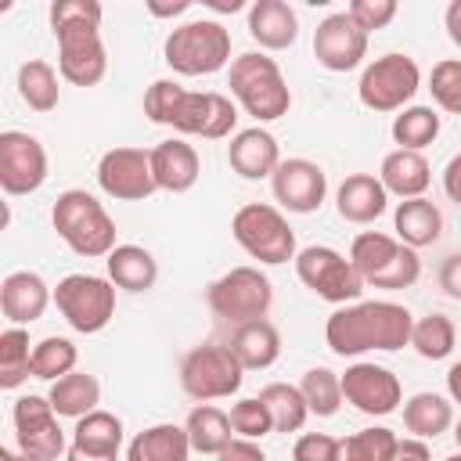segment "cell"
Segmentation results:
<instances>
[{
	"mask_svg": "<svg viewBox=\"0 0 461 461\" xmlns=\"http://www.w3.org/2000/svg\"><path fill=\"white\" fill-rule=\"evenodd\" d=\"M18 94L32 112H54L61 101V86H58V72L50 61L43 58H29L18 65Z\"/></svg>",
	"mask_w": 461,
	"mask_h": 461,
	"instance_id": "34",
	"label": "cell"
},
{
	"mask_svg": "<svg viewBox=\"0 0 461 461\" xmlns=\"http://www.w3.org/2000/svg\"><path fill=\"white\" fill-rule=\"evenodd\" d=\"M443 461H461V450H457V454H450V457H443Z\"/></svg>",
	"mask_w": 461,
	"mask_h": 461,
	"instance_id": "58",
	"label": "cell"
},
{
	"mask_svg": "<svg viewBox=\"0 0 461 461\" xmlns=\"http://www.w3.org/2000/svg\"><path fill=\"white\" fill-rule=\"evenodd\" d=\"M313 58L328 72H353L367 58V32L346 11H335L313 29Z\"/></svg>",
	"mask_w": 461,
	"mask_h": 461,
	"instance_id": "18",
	"label": "cell"
},
{
	"mask_svg": "<svg viewBox=\"0 0 461 461\" xmlns=\"http://www.w3.org/2000/svg\"><path fill=\"white\" fill-rule=\"evenodd\" d=\"M342 400L367 418H385L403 403V389L389 367L357 360L342 371Z\"/></svg>",
	"mask_w": 461,
	"mask_h": 461,
	"instance_id": "16",
	"label": "cell"
},
{
	"mask_svg": "<svg viewBox=\"0 0 461 461\" xmlns=\"http://www.w3.org/2000/svg\"><path fill=\"white\" fill-rule=\"evenodd\" d=\"M58 40V72L72 86H97L108 72V50L97 25H68L54 32Z\"/></svg>",
	"mask_w": 461,
	"mask_h": 461,
	"instance_id": "14",
	"label": "cell"
},
{
	"mask_svg": "<svg viewBox=\"0 0 461 461\" xmlns=\"http://www.w3.org/2000/svg\"><path fill=\"white\" fill-rule=\"evenodd\" d=\"M76 360H79V349L72 339H61V335H47L32 346V378H43V382H58L65 375L76 371Z\"/></svg>",
	"mask_w": 461,
	"mask_h": 461,
	"instance_id": "40",
	"label": "cell"
},
{
	"mask_svg": "<svg viewBox=\"0 0 461 461\" xmlns=\"http://www.w3.org/2000/svg\"><path fill=\"white\" fill-rule=\"evenodd\" d=\"M292 461H339V439L328 432H303L292 447Z\"/></svg>",
	"mask_w": 461,
	"mask_h": 461,
	"instance_id": "46",
	"label": "cell"
},
{
	"mask_svg": "<svg viewBox=\"0 0 461 461\" xmlns=\"http://www.w3.org/2000/svg\"><path fill=\"white\" fill-rule=\"evenodd\" d=\"M429 90H432V101L450 112V115H461V61L457 58H443L432 65V76H429Z\"/></svg>",
	"mask_w": 461,
	"mask_h": 461,
	"instance_id": "43",
	"label": "cell"
},
{
	"mask_svg": "<svg viewBox=\"0 0 461 461\" xmlns=\"http://www.w3.org/2000/svg\"><path fill=\"white\" fill-rule=\"evenodd\" d=\"M396 447H400V436L393 429L371 425L339 439V461H393Z\"/></svg>",
	"mask_w": 461,
	"mask_h": 461,
	"instance_id": "39",
	"label": "cell"
},
{
	"mask_svg": "<svg viewBox=\"0 0 461 461\" xmlns=\"http://www.w3.org/2000/svg\"><path fill=\"white\" fill-rule=\"evenodd\" d=\"M249 36L267 50H285L299 40V14L285 0H256L249 7Z\"/></svg>",
	"mask_w": 461,
	"mask_h": 461,
	"instance_id": "24",
	"label": "cell"
},
{
	"mask_svg": "<svg viewBox=\"0 0 461 461\" xmlns=\"http://www.w3.org/2000/svg\"><path fill=\"white\" fill-rule=\"evenodd\" d=\"M230 234L234 241L259 263L267 267H281L288 259H295V230L288 227L285 212L277 205L267 202H249L234 212L230 220Z\"/></svg>",
	"mask_w": 461,
	"mask_h": 461,
	"instance_id": "7",
	"label": "cell"
},
{
	"mask_svg": "<svg viewBox=\"0 0 461 461\" xmlns=\"http://www.w3.org/2000/svg\"><path fill=\"white\" fill-rule=\"evenodd\" d=\"M414 313L389 299H367L339 306L324 324V342L339 357H360L367 349L396 353L411 346Z\"/></svg>",
	"mask_w": 461,
	"mask_h": 461,
	"instance_id": "1",
	"label": "cell"
},
{
	"mask_svg": "<svg viewBox=\"0 0 461 461\" xmlns=\"http://www.w3.org/2000/svg\"><path fill=\"white\" fill-rule=\"evenodd\" d=\"M184 429H187V439H191V450L194 454H212L216 457V454H223L238 439L234 429H230V414L220 411L216 403H198L187 414Z\"/></svg>",
	"mask_w": 461,
	"mask_h": 461,
	"instance_id": "30",
	"label": "cell"
},
{
	"mask_svg": "<svg viewBox=\"0 0 461 461\" xmlns=\"http://www.w3.org/2000/svg\"><path fill=\"white\" fill-rule=\"evenodd\" d=\"M0 461H36V457H29L22 450H0Z\"/></svg>",
	"mask_w": 461,
	"mask_h": 461,
	"instance_id": "56",
	"label": "cell"
},
{
	"mask_svg": "<svg viewBox=\"0 0 461 461\" xmlns=\"http://www.w3.org/2000/svg\"><path fill=\"white\" fill-rule=\"evenodd\" d=\"M72 443L90 450V454H108V457H119L122 450V418L112 414V411H90L76 421L72 429Z\"/></svg>",
	"mask_w": 461,
	"mask_h": 461,
	"instance_id": "33",
	"label": "cell"
},
{
	"mask_svg": "<svg viewBox=\"0 0 461 461\" xmlns=\"http://www.w3.org/2000/svg\"><path fill=\"white\" fill-rule=\"evenodd\" d=\"M151 173H155V184L158 191H169V194H184L198 184L202 176V158L198 151L180 140V137H169L162 144L151 148Z\"/></svg>",
	"mask_w": 461,
	"mask_h": 461,
	"instance_id": "22",
	"label": "cell"
},
{
	"mask_svg": "<svg viewBox=\"0 0 461 461\" xmlns=\"http://www.w3.org/2000/svg\"><path fill=\"white\" fill-rule=\"evenodd\" d=\"M259 400L267 403L270 411V421H274V432H299L310 418V407L299 393V385H288V382H270L259 389Z\"/></svg>",
	"mask_w": 461,
	"mask_h": 461,
	"instance_id": "35",
	"label": "cell"
},
{
	"mask_svg": "<svg viewBox=\"0 0 461 461\" xmlns=\"http://www.w3.org/2000/svg\"><path fill=\"white\" fill-rule=\"evenodd\" d=\"M65 461H119V457H108V454H90V450H83V447L68 443V454H65Z\"/></svg>",
	"mask_w": 461,
	"mask_h": 461,
	"instance_id": "54",
	"label": "cell"
},
{
	"mask_svg": "<svg viewBox=\"0 0 461 461\" xmlns=\"http://www.w3.org/2000/svg\"><path fill=\"white\" fill-rule=\"evenodd\" d=\"M418 90H421V68L411 54L400 50L375 58L357 83V97L371 112H403L411 108V97Z\"/></svg>",
	"mask_w": 461,
	"mask_h": 461,
	"instance_id": "9",
	"label": "cell"
},
{
	"mask_svg": "<svg viewBox=\"0 0 461 461\" xmlns=\"http://www.w3.org/2000/svg\"><path fill=\"white\" fill-rule=\"evenodd\" d=\"M54 306L79 335H97L115 317V285L97 274H65L54 288Z\"/></svg>",
	"mask_w": 461,
	"mask_h": 461,
	"instance_id": "11",
	"label": "cell"
},
{
	"mask_svg": "<svg viewBox=\"0 0 461 461\" xmlns=\"http://www.w3.org/2000/svg\"><path fill=\"white\" fill-rule=\"evenodd\" d=\"M58 238L83 259H108L115 249V220L90 191H61L50 209Z\"/></svg>",
	"mask_w": 461,
	"mask_h": 461,
	"instance_id": "3",
	"label": "cell"
},
{
	"mask_svg": "<svg viewBox=\"0 0 461 461\" xmlns=\"http://www.w3.org/2000/svg\"><path fill=\"white\" fill-rule=\"evenodd\" d=\"M450 425H454V407L439 393H414L403 403V429L414 439H436Z\"/></svg>",
	"mask_w": 461,
	"mask_h": 461,
	"instance_id": "32",
	"label": "cell"
},
{
	"mask_svg": "<svg viewBox=\"0 0 461 461\" xmlns=\"http://www.w3.org/2000/svg\"><path fill=\"white\" fill-rule=\"evenodd\" d=\"M162 58L180 76H212L230 61V32L216 18H194L169 29Z\"/></svg>",
	"mask_w": 461,
	"mask_h": 461,
	"instance_id": "6",
	"label": "cell"
},
{
	"mask_svg": "<svg viewBox=\"0 0 461 461\" xmlns=\"http://www.w3.org/2000/svg\"><path fill=\"white\" fill-rule=\"evenodd\" d=\"M230 429L238 439H252L259 443L263 436L274 432V421H270V411L259 396H245L238 403H230Z\"/></svg>",
	"mask_w": 461,
	"mask_h": 461,
	"instance_id": "42",
	"label": "cell"
},
{
	"mask_svg": "<svg viewBox=\"0 0 461 461\" xmlns=\"http://www.w3.org/2000/svg\"><path fill=\"white\" fill-rule=\"evenodd\" d=\"M205 7H212V11H230V14H234V11H241L245 4H241V0H205Z\"/></svg>",
	"mask_w": 461,
	"mask_h": 461,
	"instance_id": "55",
	"label": "cell"
},
{
	"mask_svg": "<svg viewBox=\"0 0 461 461\" xmlns=\"http://www.w3.org/2000/svg\"><path fill=\"white\" fill-rule=\"evenodd\" d=\"M104 267H108V281L122 292H148L158 281V263L144 245H115Z\"/></svg>",
	"mask_w": 461,
	"mask_h": 461,
	"instance_id": "29",
	"label": "cell"
},
{
	"mask_svg": "<svg viewBox=\"0 0 461 461\" xmlns=\"http://www.w3.org/2000/svg\"><path fill=\"white\" fill-rule=\"evenodd\" d=\"M230 353L241 360L245 371H267L277 357H281V335L270 321H249L238 324L230 335Z\"/></svg>",
	"mask_w": 461,
	"mask_h": 461,
	"instance_id": "28",
	"label": "cell"
},
{
	"mask_svg": "<svg viewBox=\"0 0 461 461\" xmlns=\"http://www.w3.org/2000/svg\"><path fill=\"white\" fill-rule=\"evenodd\" d=\"M393 230H396V238L403 245H411L418 252V249L439 241V234H443V212L429 198H407L393 212Z\"/></svg>",
	"mask_w": 461,
	"mask_h": 461,
	"instance_id": "27",
	"label": "cell"
},
{
	"mask_svg": "<svg viewBox=\"0 0 461 461\" xmlns=\"http://www.w3.org/2000/svg\"><path fill=\"white\" fill-rule=\"evenodd\" d=\"M209 310L227 324H249L267 321L274 306V285L259 267H230L223 277H216L205 292Z\"/></svg>",
	"mask_w": 461,
	"mask_h": 461,
	"instance_id": "8",
	"label": "cell"
},
{
	"mask_svg": "<svg viewBox=\"0 0 461 461\" xmlns=\"http://www.w3.org/2000/svg\"><path fill=\"white\" fill-rule=\"evenodd\" d=\"M148 11L155 18H176V14H187L191 11V0H176V4H158V0H148Z\"/></svg>",
	"mask_w": 461,
	"mask_h": 461,
	"instance_id": "52",
	"label": "cell"
},
{
	"mask_svg": "<svg viewBox=\"0 0 461 461\" xmlns=\"http://www.w3.org/2000/svg\"><path fill=\"white\" fill-rule=\"evenodd\" d=\"M230 94L256 122H274L292 108V90L281 76V65L263 50H249L230 61Z\"/></svg>",
	"mask_w": 461,
	"mask_h": 461,
	"instance_id": "4",
	"label": "cell"
},
{
	"mask_svg": "<svg viewBox=\"0 0 461 461\" xmlns=\"http://www.w3.org/2000/svg\"><path fill=\"white\" fill-rule=\"evenodd\" d=\"M299 393H303L310 414L331 418L342 407V375H335L331 367H310L299 382Z\"/></svg>",
	"mask_w": 461,
	"mask_h": 461,
	"instance_id": "41",
	"label": "cell"
},
{
	"mask_svg": "<svg viewBox=\"0 0 461 461\" xmlns=\"http://www.w3.org/2000/svg\"><path fill=\"white\" fill-rule=\"evenodd\" d=\"M454 342H457V328L447 313H425L414 321V331H411V346L418 357L425 360H447L454 353Z\"/></svg>",
	"mask_w": 461,
	"mask_h": 461,
	"instance_id": "38",
	"label": "cell"
},
{
	"mask_svg": "<svg viewBox=\"0 0 461 461\" xmlns=\"http://www.w3.org/2000/svg\"><path fill=\"white\" fill-rule=\"evenodd\" d=\"M144 115L155 126H173L187 137L223 140L238 126V108L227 94L216 90H187L176 79H155L144 94Z\"/></svg>",
	"mask_w": 461,
	"mask_h": 461,
	"instance_id": "2",
	"label": "cell"
},
{
	"mask_svg": "<svg viewBox=\"0 0 461 461\" xmlns=\"http://www.w3.org/2000/svg\"><path fill=\"white\" fill-rule=\"evenodd\" d=\"M389 205V191L375 173H349L335 191V209L346 223H375Z\"/></svg>",
	"mask_w": 461,
	"mask_h": 461,
	"instance_id": "23",
	"label": "cell"
},
{
	"mask_svg": "<svg viewBox=\"0 0 461 461\" xmlns=\"http://www.w3.org/2000/svg\"><path fill=\"white\" fill-rule=\"evenodd\" d=\"M47 14H50V32L68 29V25H97L101 29L104 7L97 0H54Z\"/></svg>",
	"mask_w": 461,
	"mask_h": 461,
	"instance_id": "44",
	"label": "cell"
},
{
	"mask_svg": "<svg viewBox=\"0 0 461 461\" xmlns=\"http://www.w3.org/2000/svg\"><path fill=\"white\" fill-rule=\"evenodd\" d=\"M227 162L238 176L245 180H267L274 176V169L281 166V148H277V137L263 126H249V130H238L227 144Z\"/></svg>",
	"mask_w": 461,
	"mask_h": 461,
	"instance_id": "20",
	"label": "cell"
},
{
	"mask_svg": "<svg viewBox=\"0 0 461 461\" xmlns=\"http://www.w3.org/2000/svg\"><path fill=\"white\" fill-rule=\"evenodd\" d=\"M270 191L281 209L288 212H317L328 194V176L310 158H281V166L270 176Z\"/></svg>",
	"mask_w": 461,
	"mask_h": 461,
	"instance_id": "19",
	"label": "cell"
},
{
	"mask_svg": "<svg viewBox=\"0 0 461 461\" xmlns=\"http://www.w3.org/2000/svg\"><path fill=\"white\" fill-rule=\"evenodd\" d=\"M447 393H450V403H461V360L450 364L447 371Z\"/></svg>",
	"mask_w": 461,
	"mask_h": 461,
	"instance_id": "53",
	"label": "cell"
},
{
	"mask_svg": "<svg viewBox=\"0 0 461 461\" xmlns=\"http://www.w3.org/2000/svg\"><path fill=\"white\" fill-rule=\"evenodd\" d=\"M14 439H18V450L36 457V461H58L68 454V443H65V432L58 425V414L50 407L47 396H18L14 400Z\"/></svg>",
	"mask_w": 461,
	"mask_h": 461,
	"instance_id": "13",
	"label": "cell"
},
{
	"mask_svg": "<svg viewBox=\"0 0 461 461\" xmlns=\"http://www.w3.org/2000/svg\"><path fill=\"white\" fill-rule=\"evenodd\" d=\"M47 400H50V407H54L58 418H76L79 421L83 414L97 411V403H101V382L94 375H86V371H72V375L50 382Z\"/></svg>",
	"mask_w": 461,
	"mask_h": 461,
	"instance_id": "31",
	"label": "cell"
},
{
	"mask_svg": "<svg viewBox=\"0 0 461 461\" xmlns=\"http://www.w3.org/2000/svg\"><path fill=\"white\" fill-rule=\"evenodd\" d=\"M439 112L429 104H411L393 119V140L407 151H421L439 137Z\"/></svg>",
	"mask_w": 461,
	"mask_h": 461,
	"instance_id": "37",
	"label": "cell"
},
{
	"mask_svg": "<svg viewBox=\"0 0 461 461\" xmlns=\"http://www.w3.org/2000/svg\"><path fill=\"white\" fill-rule=\"evenodd\" d=\"M292 263H295V277L324 303L349 306L364 292V277L357 274V267L331 245H306L295 252Z\"/></svg>",
	"mask_w": 461,
	"mask_h": 461,
	"instance_id": "10",
	"label": "cell"
},
{
	"mask_svg": "<svg viewBox=\"0 0 461 461\" xmlns=\"http://www.w3.org/2000/svg\"><path fill=\"white\" fill-rule=\"evenodd\" d=\"M443 25H447V36H450V43H454V47H461V0L447 4Z\"/></svg>",
	"mask_w": 461,
	"mask_h": 461,
	"instance_id": "51",
	"label": "cell"
},
{
	"mask_svg": "<svg viewBox=\"0 0 461 461\" xmlns=\"http://www.w3.org/2000/svg\"><path fill=\"white\" fill-rule=\"evenodd\" d=\"M241 382H245V367L230 353V346H212V342L194 346L180 360V389L198 403L227 400L241 389Z\"/></svg>",
	"mask_w": 461,
	"mask_h": 461,
	"instance_id": "12",
	"label": "cell"
},
{
	"mask_svg": "<svg viewBox=\"0 0 461 461\" xmlns=\"http://www.w3.org/2000/svg\"><path fill=\"white\" fill-rule=\"evenodd\" d=\"M378 180L389 194L396 198H425L429 184H432V166L421 151H407V148H393L385 158H382V169H378Z\"/></svg>",
	"mask_w": 461,
	"mask_h": 461,
	"instance_id": "25",
	"label": "cell"
},
{
	"mask_svg": "<svg viewBox=\"0 0 461 461\" xmlns=\"http://www.w3.org/2000/svg\"><path fill=\"white\" fill-rule=\"evenodd\" d=\"M97 184L115 202H144L158 191L151 173V151L144 148H112L97 162Z\"/></svg>",
	"mask_w": 461,
	"mask_h": 461,
	"instance_id": "15",
	"label": "cell"
},
{
	"mask_svg": "<svg viewBox=\"0 0 461 461\" xmlns=\"http://www.w3.org/2000/svg\"><path fill=\"white\" fill-rule=\"evenodd\" d=\"M443 191H447V198L461 209V151L443 166Z\"/></svg>",
	"mask_w": 461,
	"mask_h": 461,
	"instance_id": "49",
	"label": "cell"
},
{
	"mask_svg": "<svg viewBox=\"0 0 461 461\" xmlns=\"http://www.w3.org/2000/svg\"><path fill=\"white\" fill-rule=\"evenodd\" d=\"M349 263L364 277V285L375 288H411L421 277V259L411 245H403L393 234L382 230H360L349 245Z\"/></svg>",
	"mask_w": 461,
	"mask_h": 461,
	"instance_id": "5",
	"label": "cell"
},
{
	"mask_svg": "<svg viewBox=\"0 0 461 461\" xmlns=\"http://www.w3.org/2000/svg\"><path fill=\"white\" fill-rule=\"evenodd\" d=\"M439 288L450 295V299H457L461 303V252H450L443 263H439Z\"/></svg>",
	"mask_w": 461,
	"mask_h": 461,
	"instance_id": "47",
	"label": "cell"
},
{
	"mask_svg": "<svg viewBox=\"0 0 461 461\" xmlns=\"http://www.w3.org/2000/svg\"><path fill=\"white\" fill-rule=\"evenodd\" d=\"M50 303H54V292H50V285L36 270H14L0 285V310L18 328L40 321Z\"/></svg>",
	"mask_w": 461,
	"mask_h": 461,
	"instance_id": "21",
	"label": "cell"
},
{
	"mask_svg": "<svg viewBox=\"0 0 461 461\" xmlns=\"http://www.w3.org/2000/svg\"><path fill=\"white\" fill-rule=\"evenodd\" d=\"M216 461H267L263 447L252 443V439H234L223 454H216Z\"/></svg>",
	"mask_w": 461,
	"mask_h": 461,
	"instance_id": "48",
	"label": "cell"
},
{
	"mask_svg": "<svg viewBox=\"0 0 461 461\" xmlns=\"http://www.w3.org/2000/svg\"><path fill=\"white\" fill-rule=\"evenodd\" d=\"M346 14L371 36L375 29H385L396 18V0H349Z\"/></svg>",
	"mask_w": 461,
	"mask_h": 461,
	"instance_id": "45",
	"label": "cell"
},
{
	"mask_svg": "<svg viewBox=\"0 0 461 461\" xmlns=\"http://www.w3.org/2000/svg\"><path fill=\"white\" fill-rule=\"evenodd\" d=\"M25 378H32V342L25 328L11 324L0 331V389H18Z\"/></svg>",
	"mask_w": 461,
	"mask_h": 461,
	"instance_id": "36",
	"label": "cell"
},
{
	"mask_svg": "<svg viewBox=\"0 0 461 461\" xmlns=\"http://www.w3.org/2000/svg\"><path fill=\"white\" fill-rule=\"evenodd\" d=\"M454 439H457V450H461V421L454 425Z\"/></svg>",
	"mask_w": 461,
	"mask_h": 461,
	"instance_id": "57",
	"label": "cell"
},
{
	"mask_svg": "<svg viewBox=\"0 0 461 461\" xmlns=\"http://www.w3.org/2000/svg\"><path fill=\"white\" fill-rule=\"evenodd\" d=\"M47 180V148L22 130L0 133V187L7 194H32Z\"/></svg>",
	"mask_w": 461,
	"mask_h": 461,
	"instance_id": "17",
	"label": "cell"
},
{
	"mask_svg": "<svg viewBox=\"0 0 461 461\" xmlns=\"http://www.w3.org/2000/svg\"><path fill=\"white\" fill-rule=\"evenodd\" d=\"M191 457V439L184 425L158 421L137 432L126 447V461H187Z\"/></svg>",
	"mask_w": 461,
	"mask_h": 461,
	"instance_id": "26",
	"label": "cell"
},
{
	"mask_svg": "<svg viewBox=\"0 0 461 461\" xmlns=\"http://www.w3.org/2000/svg\"><path fill=\"white\" fill-rule=\"evenodd\" d=\"M393 461H432V450H429L425 439H414V436H411V439H400Z\"/></svg>",
	"mask_w": 461,
	"mask_h": 461,
	"instance_id": "50",
	"label": "cell"
}]
</instances>
